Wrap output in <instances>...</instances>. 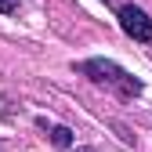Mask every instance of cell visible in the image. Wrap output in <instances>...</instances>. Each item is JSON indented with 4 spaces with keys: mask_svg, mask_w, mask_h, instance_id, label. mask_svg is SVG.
<instances>
[{
    "mask_svg": "<svg viewBox=\"0 0 152 152\" xmlns=\"http://www.w3.org/2000/svg\"><path fill=\"white\" fill-rule=\"evenodd\" d=\"M80 72L87 76V80L102 83V87H112L116 94H123V98H138V94H141V80L130 76L123 65L109 62V58H87V62L80 65Z\"/></svg>",
    "mask_w": 152,
    "mask_h": 152,
    "instance_id": "obj_1",
    "label": "cell"
},
{
    "mask_svg": "<svg viewBox=\"0 0 152 152\" xmlns=\"http://www.w3.org/2000/svg\"><path fill=\"white\" fill-rule=\"evenodd\" d=\"M116 18H120V26H123V33L130 36V40H141V44H148V40H152V18H148L141 7L123 4Z\"/></svg>",
    "mask_w": 152,
    "mask_h": 152,
    "instance_id": "obj_2",
    "label": "cell"
},
{
    "mask_svg": "<svg viewBox=\"0 0 152 152\" xmlns=\"http://www.w3.org/2000/svg\"><path fill=\"white\" fill-rule=\"evenodd\" d=\"M51 141L58 145V148H69V145H72V130H69V127H54V130H51Z\"/></svg>",
    "mask_w": 152,
    "mask_h": 152,
    "instance_id": "obj_3",
    "label": "cell"
},
{
    "mask_svg": "<svg viewBox=\"0 0 152 152\" xmlns=\"http://www.w3.org/2000/svg\"><path fill=\"white\" fill-rule=\"evenodd\" d=\"M18 7V0H0V15H11Z\"/></svg>",
    "mask_w": 152,
    "mask_h": 152,
    "instance_id": "obj_4",
    "label": "cell"
},
{
    "mask_svg": "<svg viewBox=\"0 0 152 152\" xmlns=\"http://www.w3.org/2000/svg\"><path fill=\"white\" fill-rule=\"evenodd\" d=\"M83 152H87V148H83Z\"/></svg>",
    "mask_w": 152,
    "mask_h": 152,
    "instance_id": "obj_5",
    "label": "cell"
}]
</instances>
